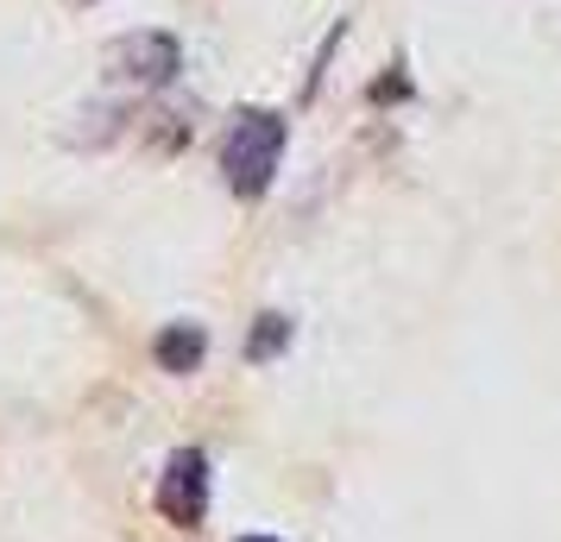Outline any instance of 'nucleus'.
Segmentation results:
<instances>
[{"mask_svg": "<svg viewBox=\"0 0 561 542\" xmlns=\"http://www.w3.org/2000/svg\"><path fill=\"white\" fill-rule=\"evenodd\" d=\"M70 7H95V0H70Z\"/></svg>", "mask_w": 561, "mask_h": 542, "instance_id": "6", "label": "nucleus"}, {"mask_svg": "<svg viewBox=\"0 0 561 542\" xmlns=\"http://www.w3.org/2000/svg\"><path fill=\"white\" fill-rule=\"evenodd\" d=\"M158 511L171 517L178 530H196L208 511V454L203 448H178L164 473H158Z\"/></svg>", "mask_w": 561, "mask_h": 542, "instance_id": "3", "label": "nucleus"}, {"mask_svg": "<svg viewBox=\"0 0 561 542\" xmlns=\"http://www.w3.org/2000/svg\"><path fill=\"white\" fill-rule=\"evenodd\" d=\"M183 70V51L171 32H127L107 45V77L114 82H139V89H158Z\"/></svg>", "mask_w": 561, "mask_h": 542, "instance_id": "2", "label": "nucleus"}, {"mask_svg": "<svg viewBox=\"0 0 561 542\" xmlns=\"http://www.w3.org/2000/svg\"><path fill=\"white\" fill-rule=\"evenodd\" d=\"M152 354H158V366H164V372H196V366H203V354H208V335L196 328V322H171V328H158Z\"/></svg>", "mask_w": 561, "mask_h": 542, "instance_id": "4", "label": "nucleus"}, {"mask_svg": "<svg viewBox=\"0 0 561 542\" xmlns=\"http://www.w3.org/2000/svg\"><path fill=\"white\" fill-rule=\"evenodd\" d=\"M278 158H284V120L278 114H240L221 146V171H228L233 196H265L272 177H278Z\"/></svg>", "mask_w": 561, "mask_h": 542, "instance_id": "1", "label": "nucleus"}, {"mask_svg": "<svg viewBox=\"0 0 561 542\" xmlns=\"http://www.w3.org/2000/svg\"><path fill=\"white\" fill-rule=\"evenodd\" d=\"M284 341H290V322H284V315H259V328L247 335V354H253V360H278Z\"/></svg>", "mask_w": 561, "mask_h": 542, "instance_id": "5", "label": "nucleus"}, {"mask_svg": "<svg viewBox=\"0 0 561 542\" xmlns=\"http://www.w3.org/2000/svg\"><path fill=\"white\" fill-rule=\"evenodd\" d=\"M247 542H272V537H247Z\"/></svg>", "mask_w": 561, "mask_h": 542, "instance_id": "7", "label": "nucleus"}]
</instances>
